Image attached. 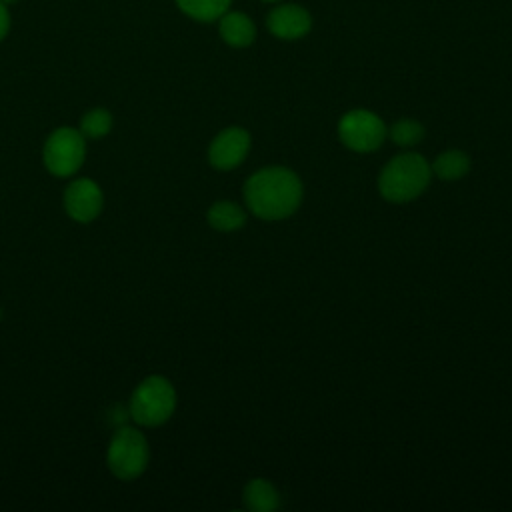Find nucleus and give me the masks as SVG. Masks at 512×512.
Masks as SVG:
<instances>
[{
  "instance_id": "1",
  "label": "nucleus",
  "mask_w": 512,
  "mask_h": 512,
  "mask_svg": "<svg viewBox=\"0 0 512 512\" xmlns=\"http://www.w3.org/2000/svg\"><path fill=\"white\" fill-rule=\"evenodd\" d=\"M244 200L254 216L262 220H282L300 206L302 182L284 166H268L246 180Z\"/></svg>"
},
{
  "instance_id": "2",
  "label": "nucleus",
  "mask_w": 512,
  "mask_h": 512,
  "mask_svg": "<svg viewBox=\"0 0 512 512\" xmlns=\"http://www.w3.org/2000/svg\"><path fill=\"white\" fill-rule=\"evenodd\" d=\"M432 176L430 164L416 152L392 158L380 172L378 190L388 202H408L424 192Z\"/></svg>"
},
{
  "instance_id": "3",
  "label": "nucleus",
  "mask_w": 512,
  "mask_h": 512,
  "mask_svg": "<svg viewBox=\"0 0 512 512\" xmlns=\"http://www.w3.org/2000/svg\"><path fill=\"white\" fill-rule=\"evenodd\" d=\"M176 408V390L164 376L144 378L132 398H130V416L142 426H160L164 424Z\"/></svg>"
},
{
  "instance_id": "4",
  "label": "nucleus",
  "mask_w": 512,
  "mask_h": 512,
  "mask_svg": "<svg viewBox=\"0 0 512 512\" xmlns=\"http://www.w3.org/2000/svg\"><path fill=\"white\" fill-rule=\"evenodd\" d=\"M148 456L150 452L144 434L136 428L124 426L112 436L106 452V462L116 478L134 480L146 470Z\"/></svg>"
},
{
  "instance_id": "5",
  "label": "nucleus",
  "mask_w": 512,
  "mask_h": 512,
  "mask_svg": "<svg viewBox=\"0 0 512 512\" xmlns=\"http://www.w3.org/2000/svg\"><path fill=\"white\" fill-rule=\"evenodd\" d=\"M86 156V142L84 134L76 128L62 126L56 128L42 150V160L48 172H52L58 178L72 176L80 170Z\"/></svg>"
},
{
  "instance_id": "6",
  "label": "nucleus",
  "mask_w": 512,
  "mask_h": 512,
  "mask_svg": "<svg viewBox=\"0 0 512 512\" xmlns=\"http://www.w3.org/2000/svg\"><path fill=\"white\" fill-rule=\"evenodd\" d=\"M338 136L354 152H372L384 142L386 126L370 110H350L338 122Z\"/></svg>"
},
{
  "instance_id": "7",
  "label": "nucleus",
  "mask_w": 512,
  "mask_h": 512,
  "mask_svg": "<svg viewBox=\"0 0 512 512\" xmlns=\"http://www.w3.org/2000/svg\"><path fill=\"white\" fill-rule=\"evenodd\" d=\"M250 150V134L240 126L222 130L208 148V160L218 170H232L242 164Z\"/></svg>"
},
{
  "instance_id": "8",
  "label": "nucleus",
  "mask_w": 512,
  "mask_h": 512,
  "mask_svg": "<svg viewBox=\"0 0 512 512\" xmlns=\"http://www.w3.org/2000/svg\"><path fill=\"white\" fill-rule=\"evenodd\" d=\"M104 206L102 190L88 178L74 180L64 192V208L76 222H92Z\"/></svg>"
},
{
  "instance_id": "9",
  "label": "nucleus",
  "mask_w": 512,
  "mask_h": 512,
  "mask_svg": "<svg viewBox=\"0 0 512 512\" xmlns=\"http://www.w3.org/2000/svg\"><path fill=\"white\" fill-rule=\"evenodd\" d=\"M266 26L276 38L296 40L310 32L312 18L302 6L284 4V6L270 10V14L266 18Z\"/></svg>"
},
{
  "instance_id": "10",
  "label": "nucleus",
  "mask_w": 512,
  "mask_h": 512,
  "mask_svg": "<svg viewBox=\"0 0 512 512\" xmlns=\"http://www.w3.org/2000/svg\"><path fill=\"white\" fill-rule=\"evenodd\" d=\"M220 36L234 48L250 46L256 38L254 22L242 12H224L220 16Z\"/></svg>"
},
{
  "instance_id": "11",
  "label": "nucleus",
  "mask_w": 512,
  "mask_h": 512,
  "mask_svg": "<svg viewBox=\"0 0 512 512\" xmlns=\"http://www.w3.org/2000/svg\"><path fill=\"white\" fill-rule=\"evenodd\" d=\"M280 504L276 488L264 480V478H254L246 484L244 488V506L252 512H272Z\"/></svg>"
},
{
  "instance_id": "12",
  "label": "nucleus",
  "mask_w": 512,
  "mask_h": 512,
  "mask_svg": "<svg viewBox=\"0 0 512 512\" xmlns=\"http://www.w3.org/2000/svg\"><path fill=\"white\" fill-rule=\"evenodd\" d=\"M208 224L214 228V230H220V232H232V230H238L244 226L246 222V212L234 204V202H228V200H220V202H214L210 208H208Z\"/></svg>"
},
{
  "instance_id": "13",
  "label": "nucleus",
  "mask_w": 512,
  "mask_h": 512,
  "mask_svg": "<svg viewBox=\"0 0 512 512\" xmlns=\"http://www.w3.org/2000/svg\"><path fill=\"white\" fill-rule=\"evenodd\" d=\"M430 168L440 180H460L470 170V158L462 150H446L432 162Z\"/></svg>"
},
{
  "instance_id": "14",
  "label": "nucleus",
  "mask_w": 512,
  "mask_h": 512,
  "mask_svg": "<svg viewBox=\"0 0 512 512\" xmlns=\"http://www.w3.org/2000/svg\"><path fill=\"white\" fill-rule=\"evenodd\" d=\"M232 0H176L178 8L194 20L212 22L220 18Z\"/></svg>"
},
{
  "instance_id": "15",
  "label": "nucleus",
  "mask_w": 512,
  "mask_h": 512,
  "mask_svg": "<svg viewBox=\"0 0 512 512\" xmlns=\"http://www.w3.org/2000/svg\"><path fill=\"white\" fill-rule=\"evenodd\" d=\"M112 128V114L106 108H92L80 120V132L86 138H102Z\"/></svg>"
},
{
  "instance_id": "16",
  "label": "nucleus",
  "mask_w": 512,
  "mask_h": 512,
  "mask_svg": "<svg viewBox=\"0 0 512 512\" xmlns=\"http://www.w3.org/2000/svg\"><path fill=\"white\" fill-rule=\"evenodd\" d=\"M390 138L392 142H396L398 146H414L424 138V128L420 122L410 120V118H402L398 120L392 128H390Z\"/></svg>"
},
{
  "instance_id": "17",
  "label": "nucleus",
  "mask_w": 512,
  "mask_h": 512,
  "mask_svg": "<svg viewBox=\"0 0 512 512\" xmlns=\"http://www.w3.org/2000/svg\"><path fill=\"white\" fill-rule=\"evenodd\" d=\"M8 30H10V14L6 4L0 2V40L8 34Z\"/></svg>"
},
{
  "instance_id": "18",
  "label": "nucleus",
  "mask_w": 512,
  "mask_h": 512,
  "mask_svg": "<svg viewBox=\"0 0 512 512\" xmlns=\"http://www.w3.org/2000/svg\"><path fill=\"white\" fill-rule=\"evenodd\" d=\"M2 4H10V2H16V0H0Z\"/></svg>"
},
{
  "instance_id": "19",
  "label": "nucleus",
  "mask_w": 512,
  "mask_h": 512,
  "mask_svg": "<svg viewBox=\"0 0 512 512\" xmlns=\"http://www.w3.org/2000/svg\"><path fill=\"white\" fill-rule=\"evenodd\" d=\"M264 2H278V0H264Z\"/></svg>"
}]
</instances>
